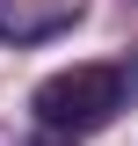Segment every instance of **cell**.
I'll list each match as a JSON object with an SVG mask.
<instances>
[{
    "label": "cell",
    "instance_id": "cell-1",
    "mask_svg": "<svg viewBox=\"0 0 138 146\" xmlns=\"http://www.w3.org/2000/svg\"><path fill=\"white\" fill-rule=\"evenodd\" d=\"M124 88H131L124 66H66L51 80H36L29 110H36V124L58 131V139H87V131H102L124 110Z\"/></svg>",
    "mask_w": 138,
    "mask_h": 146
},
{
    "label": "cell",
    "instance_id": "cell-2",
    "mask_svg": "<svg viewBox=\"0 0 138 146\" xmlns=\"http://www.w3.org/2000/svg\"><path fill=\"white\" fill-rule=\"evenodd\" d=\"M73 22H80V0H0V44H44Z\"/></svg>",
    "mask_w": 138,
    "mask_h": 146
}]
</instances>
